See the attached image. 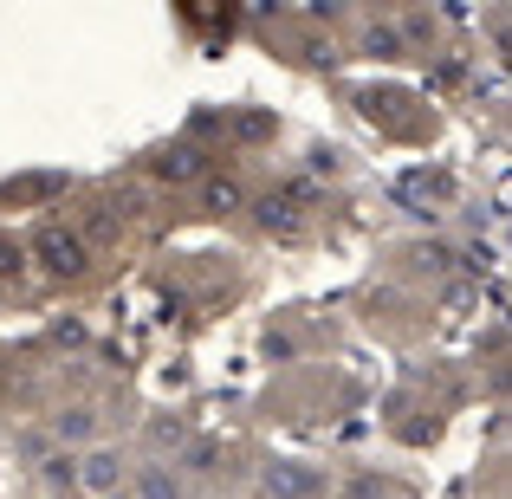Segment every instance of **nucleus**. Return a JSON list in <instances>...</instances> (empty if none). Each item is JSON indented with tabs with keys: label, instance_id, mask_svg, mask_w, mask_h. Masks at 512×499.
Here are the masks:
<instances>
[{
	"label": "nucleus",
	"instance_id": "9",
	"mask_svg": "<svg viewBox=\"0 0 512 499\" xmlns=\"http://www.w3.org/2000/svg\"><path fill=\"white\" fill-rule=\"evenodd\" d=\"M52 441H65V448H72V441H91V448H98V415L91 409H59L52 415Z\"/></svg>",
	"mask_w": 512,
	"mask_h": 499
},
{
	"label": "nucleus",
	"instance_id": "11",
	"mask_svg": "<svg viewBox=\"0 0 512 499\" xmlns=\"http://www.w3.org/2000/svg\"><path fill=\"white\" fill-rule=\"evenodd\" d=\"M363 52H370V59H402L409 46H402L396 26H370V33H363Z\"/></svg>",
	"mask_w": 512,
	"mask_h": 499
},
{
	"label": "nucleus",
	"instance_id": "4",
	"mask_svg": "<svg viewBox=\"0 0 512 499\" xmlns=\"http://www.w3.org/2000/svg\"><path fill=\"white\" fill-rule=\"evenodd\" d=\"M299 201H305V188L292 182L286 195H266L253 214H260V227H266V234H279V240H299V234H305V208H299Z\"/></svg>",
	"mask_w": 512,
	"mask_h": 499
},
{
	"label": "nucleus",
	"instance_id": "14",
	"mask_svg": "<svg viewBox=\"0 0 512 499\" xmlns=\"http://www.w3.org/2000/svg\"><path fill=\"white\" fill-rule=\"evenodd\" d=\"M221 499H253V493H221Z\"/></svg>",
	"mask_w": 512,
	"mask_h": 499
},
{
	"label": "nucleus",
	"instance_id": "2",
	"mask_svg": "<svg viewBox=\"0 0 512 499\" xmlns=\"http://www.w3.org/2000/svg\"><path fill=\"white\" fill-rule=\"evenodd\" d=\"M33 253H39V266H46V279H78L91 266L85 234H72V227H46V234L33 240Z\"/></svg>",
	"mask_w": 512,
	"mask_h": 499
},
{
	"label": "nucleus",
	"instance_id": "3",
	"mask_svg": "<svg viewBox=\"0 0 512 499\" xmlns=\"http://www.w3.org/2000/svg\"><path fill=\"white\" fill-rule=\"evenodd\" d=\"M78 461V487L85 493H98V499H111V493H124L130 487V461H124V448H85V454H72Z\"/></svg>",
	"mask_w": 512,
	"mask_h": 499
},
{
	"label": "nucleus",
	"instance_id": "8",
	"mask_svg": "<svg viewBox=\"0 0 512 499\" xmlns=\"http://www.w3.org/2000/svg\"><path fill=\"white\" fill-rule=\"evenodd\" d=\"M169 467H175V474H182V480H214V474H221V441L195 435V441H188V448L175 454Z\"/></svg>",
	"mask_w": 512,
	"mask_h": 499
},
{
	"label": "nucleus",
	"instance_id": "10",
	"mask_svg": "<svg viewBox=\"0 0 512 499\" xmlns=\"http://www.w3.org/2000/svg\"><path fill=\"white\" fill-rule=\"evenodd\" d=\"M39 480L59 487V493H72L78 487V461H72V454H46V461H39Z\"/></svg>",
	"mask_w": 512,
	"mask_h": 499
},
{
	"label": "nucleus",
	"instance_id": "6",
	"mask_svg": "<svg viewBox=\"0 0 512 499\" xmlns=\"http://www.w3.org/2000/svg\"><path fill=\"white\" fill-rule=\"evenodd\" d=\"M150 169H156V182H195V175L208 169V156H201L195 143H169V150L150 156Z\"/></svg>",
	"mask_w": 512,
	"mask_h": 499
},
{
	"label": "nucleus",
	"instance_id": "12",
	"mask_svg": "<svg viewBox=\"0 0 512 499\" xmlns=\"http://www.w3.org/2000/svg\"><path fill=\"white\" fill-rule=\"evenodd\" d=\"M201 201H208V214H234L240 208V182H234V175H221V182H208V195H201Z\"/></svg>",
	"mask_w": 512,
	"mask_h": 499
},
{
	"label": "nucleus",
	"instance_id": "13",
	"mask_svg": "<svg viewBox=\"0 0 512 499\" xmlns=\"http://www.w3.org/2000/svg\"><path fill=\"white\" fill-rule=\"evenodd\" d=\"M0 273H13V279L26 273V247L20 240H0Z\"/></svg>",
	"mask_w": 512,
	"mask_h": 499
},
{
	"label": "nucleus",
	"instance_id": "7",
	"mask_svg": "<svg viewBox=\"0 0 512 499\" xmlns=\"http://www.w3.org/2000/svg\"><path fill=\"white\" fill-rule=\"evenodd\" d=\"M143 441H150V454H169V461H175V454L195 441V422H188V415H150Z\"/></svg>",
	"mask_w": 512,
	"mask_h": 499
},
{
	"label": "nucleus",
	"instance_id": "5",
	"mask_svg": "<svg viewBox=\"0 0 512 499\" xmlns=\"http://www.w3.org/2000/svg\"><path fill=\"white\" fill-rule=\"evenodd\" d=\"M130 493L137 499H188V480L169 461H143V467H130Z\"/></svg>",
	"mask_w": 512,
	"mask_h": 499
},
{
	"label": "nucleus",
	"instance_id": "1",
	"mask_svg": "<svg viewBox=\"0 0 512 499\" xmlns=\"http://www.w3.org/2000/svg\"><path fill=\"white\" fill-rule=\"evenodd\" d=\"M331 493H338V480L325 467H305V461H273L253 480V499H331Z\"/></svg>",
	"mask_w": 512,
	"mask_h": 499
}]
</instances>
